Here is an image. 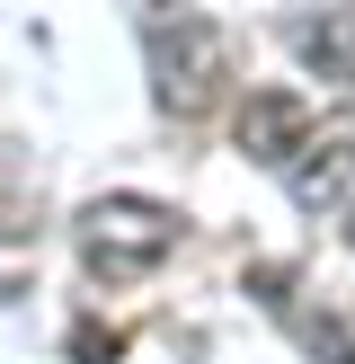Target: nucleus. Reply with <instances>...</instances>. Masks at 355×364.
Here are the masks:
<instances>
[{
    "instance_id": "f257e3e1",
    "label": "nucleus",
    "mask_w": 355,
    "mask_h": 364,
    "mask_svg": "<svg viewBox=\"0 0 355 364\" xmlns=\"http://www.w3.org/2000/svg\"><path fill=\"white\" fill-rule=\"evenodd\" d=\"M142 53H151V98L160 116H204L231 80V45L195 0H151L142 9Z\"/></svg>"
},
{
    "instance_id": "7ed1b4c3",
    "label": "nucleus",
    "mask_w": 355,
    "mask_h": 364,
    "mask_svg": "<svg viewBox=\"0 0 355 364\" xmlns=\"http://www.w3.org/2000/svg\"><path fill=\"white\" fill-rule=\"evenodd\" d=\"M284 196H293L302 213H320V205H337L346 196V178H355V107H329V116H311L302 124V142L284 151Z\"/></svg>"
},
{
    "instance_id": "f03ea898",
    "label": "nucleus",
    "mask_w": 355,
    "mask_h": 364,
    "mask_svg": "<svg viewBox=\"0 0 355 364\" xmlns=\"http://www.w3.org/2000/svg\"><path fill=\"white\" fill-rule=\"evenodd\" d=\"M169 249H178V205H160V196H98V205H80L89 276L133 284V276H151Z\"/></svg>"
},
{
    "instance_id": "0eeeda50",
    "label": "nucleus",
    "mask_w": 355,
    "mask_h": 364,
    "mask_svg": "<svg viewBox=\"0 0 355 364\" xmlns=\"http://www.w3.org/2000/svg\"><path fill=\"white\" fill-rule=\"evenodd\" d=\"M71 355H80V364H116L124 347H116V338H98V329L80 320V329H71Z\"/></svg>"
},
{
    "instance_id": "39448f33",
    "label": "nucleus",
    "mask_w": 355,
    "mask_h": 364,
    "mask_svg": "<svg viewBox=\"0 0 355 364\" xmlns=\"http://www.w3.org/2000/svg\"><path fill=\"white\" fill-rule=\"evenodd\" d=\"M284 45H293L320 80H346V89H355V0L311 9V18H284Z\"/></svg>"
},
{
    "instance_id": "20e7f679",
    "label": "nucleus",
    "mask_w": 355,
    "mask_h": 364,
    "mask_svg": "<svg viewBox=\"0 0 355 364\" xmlns=\"http://www.w3.org/2000/svg\"><path fill=\"white\" fill-rule=\"evenodd\" d=\"M248 294H258L266 311L302 338V347H311V364H355L346 320H337V311H311V302H302V284H293V267H248Z\"/></svg>"
},
{
    "instance_id": "6e6552de",
    "label": "nucleus",
    "mask_w": 355,
    "mask_h": 364,
    "mask_svg": "<svg viewBox=\"0 0 355 364\" xmlns=\"http://www.w3.org/2000/svg\"><path fill=\"white\" fill-rule=\"evenodd\" d=\"M346 249H355V205H346Z\"/></svg>"
},
{
    "instance_id": "423d86ee",
    "label": "nucleus",
    "mask_w": 355,
    "mask_h": 364,
    "mask_svg": "<svg viewBox=\"0 0 355 364\" xmlns=\"http://www.w3.org/2000/svg\"><path fill=\"white\" fill-rule=\"evenodd\" d=\"M302 124H311V107H302L293 89H258V98L240 107V160H258V169H284V151L302 142Z\"/></svg>"
}]
</instances>
